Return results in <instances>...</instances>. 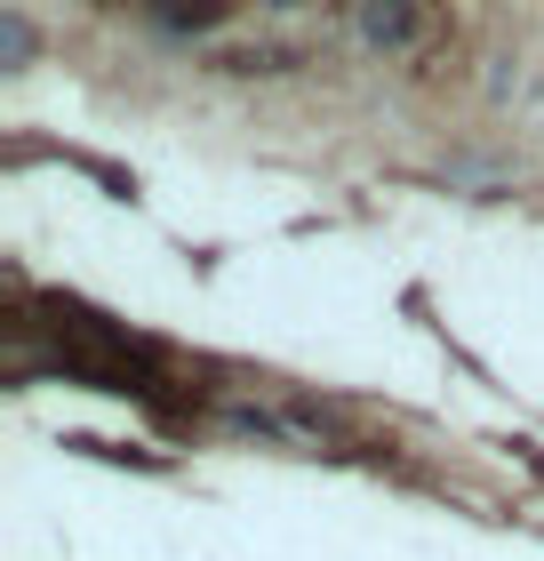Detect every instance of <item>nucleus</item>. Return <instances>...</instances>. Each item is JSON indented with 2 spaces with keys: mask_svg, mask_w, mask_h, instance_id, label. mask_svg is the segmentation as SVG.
<instances>
[{
  "mask_svg": "<svg viewBox=\"0 0 544 561\" xmlns=\"http://www.w3.org/2000/svg\"><path fill=\"white\" fill-rule=\"evenodd\" d=\"M360 33H369L377 48H401L408 33H417V16H408V9H369V16H360Z\"/></svg>",
  "mask_w": 544,
  "mask_h": 561,
  "instance_id": "obj_1",
  "label": "nucleus"
},
{
  "mask_svg": "<svg viewBox=\"0 0 544 561\" xmlns=\"http://www.w3.org/2000/svg\"><path fill=\"white\" fill-rule=\"evenodd\" d=\"M0 57H9V65L33 57V24H24L16 9H0Z\"/></svg>",
  "mask_w": 544,
  "mask_h": 561,
  "instance_id": "obj_2",
  "label": "nucleus"
}]
</instances>
